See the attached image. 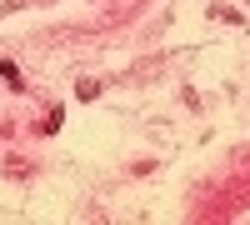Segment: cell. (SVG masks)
Masks as SVG:
<instances>
[{"mask_svg":"<svg viewBox=\"0 0 250 225\" xmlns=\"http://www.w3.org/2000/svg\"><path fill=\"white\" fill-rule=\"evenodd\" d=\"M60 120H65V115H60V110H50L45 120H40V130H45V135H50V130H60Z\"/></svg>","mask_w":250,"mask_h":225,"instance_id":"obj_4","label":"cell"},{"mask_svg":"<svg viewBox=\"0 0 250 225\" xmlns=\"http://www.w3.org/2000/svg\"><path fill=\"white\" fill-rule=\"evenodd\" d=\"M0 80H5L10 90H20V85H25V80H20V70H15V60H0Z\"/></svg>","mask_w":250,"mask_h":225,"instance_id":"obj_1","label":"cell"},{"mask_svg":"<svg viewBox=\"0 0 250 225\" xmlns=\"http://www.w3.org/2000/svg\"><path fill=\"white\" fill-rule=\"evenodd\" d=\"M75 95H80V100H95V95H100V80H90V75L75 80Z\"/></svg>","mask_w":250,"mask_h":225,"instance_id":"obj_2","label":"cell"},{"mask_svg":"<svg viewBox=\"0 0 250 225\" xmlns=\"http://www.w3.org/2000/svg\"><path fill=\"white\" fill-rule=\"evenodd\" d=\"M210 15L225 20V25H240V10H230V5H210Z\"/></svg>","mask_w":250,"mask_h":225,"instance_id":"obj_3","label":"cell"}]
</instances>
